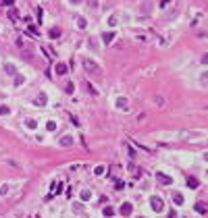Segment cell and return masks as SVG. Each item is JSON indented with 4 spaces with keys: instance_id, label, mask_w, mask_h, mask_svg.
<instances>
[{
    "instance_id": "1",
    "label": "cell",
    "mask_w": 208,
    "mask_h": 218,
    "mask_svg": "<svg viewBox=\"0 0 208 218\" xmlns=\"http://www.w3.org/2000/svg\"><path fill=\"white\" fill-rule=\"evenodd\" d=\"M83 67H85L88 73H94L96 77H102V71H100V67H98L94 60H83Z\"/></svg>"
},
{
    "instance_id": "2",
    "label": "cell",
    "mask_w": 208,
    "mask_h": 218,
    "mask_svg": "<svg viewBox=\"0 0 208 218\" xmlns=\"http://www.w3.org/2000/svg\"><path fill=\"white\" fill-rule=\"evenodd\" d=\"M150 206H152L154 212H162V210H164V202H162L158 195H152L150 197Z\"/></svg>"
},
{
    "instance_id": "3",
    "label": "cell",
    "mask_w": 208,
    "mask_h": 218,
    "mask_svg": "<svg viewBox=\"0 0 208 218\" xmlns=\"http://www.w3.org/2000/svg\"><path fill=\"white\" fill-rule=\"evenodd\" d=\"M119 212H121V216L123 218H129L133 214V206H131V202H123L121 208H119Z\"/></svg>"
},
{
    "instance_id": "4",
    "label": "cell",
    "mask_w": 208,
    "mask_h": 218,
    "mask_svg": "<svg viewBox=\"0 0 208 218\" xmlns=\"http://www.w3.org/2000/svg\"><path fill=\"white\" fill-rule=\"evenodd\" d=\"M67 71H69V67H67L65 62H56V65H54V73H56V75H67Z\"/></svg>"
},
{
    "instance_id": "5",
    "label": "cell",
    "mask_w": 208,
    "mask_h": 218,
    "mask_svg": "<svg viewBox=\"0 0 208 218\" xmlns=\"http://www.w3.org/2000/svg\"><path fill=\"white\" fill-rule=\"evenodd\" d=\"M156 179H158L162 185H171V183H173V179H171L169 174H164V172H158V174H156Z\"/></svg>"
},
{
    "instance_id": "6",
    "label": "cell",
    "mask_w": 208,
    "mask_h": 218,
    "mask_svg": "<svg viewBox=\"0 0 208 218\" xmlns=\"http://www.w3.org/2000/svg\"><path fill=\"white\" fill-rule=\"evenodd\" d=\"M34 104H35V106H46V104H48L46 93H40V96H38V98L34 100Z\"/></svg>"
},
{
    "instance_id": "7",
    "label": "cell",
    "mask_w": 208,
    "mask_h": 218,
    "mask_svg": "<svg viewBox=\"0 0 208 218\" xmlns=\"http://www.w3.org/2000/svg\"><path fill=\"white\" fill-rule=\"evenodd\" d=\"M102 40H104V44H108V42L115 40V33L113 31H106V33H102Z\"/></svg>"
},
{
    "instance_id": "8",
    "label": "cell",
    "mask_w": 208,
    "mask_h": 218,
    "mask_svg": "<svg viewBox=\"0 0 208 218\" xmlns=\"http://www.w3.org/2000/svg\"><path fill=\"white\" fill-rule=\"evenodd\" d=\"M196 212H198V214H206V204H204V202H198V204H196Z\"/></svg>"
},
{
    "instance_id": "9",
    "label": "cell",
    "mask_w": 208,
    "mask_h": 218,
    "mask_svg": "<svg viewBox=\"0 0 208 218\" xmlns=\"http://www.w3.org/2000/svg\"><path fill=\"white\" fill-rule=\"evenodd\" d=\"M198 185H200V181H198V179H194V177H189V179H187V187H192V189H196Z\"/></svg>"
},
{
    "instance_id": "10",
    "label": "cell",
    "mask_w": 208,
    "mask_h": 218,
    "mask_svg": "<svg viewBox=\"0 0 208 218\" xmlns=\"http://www.w3.org/2000/svg\"><path fill=\"white\" fill-rule=\"evenodd\" d=\"M25 127H27V129H35V127H38L35 118H25Z\"/></svg>"
},
{
    "instance_id": "11",
    "label": "cell",
    "mask_w": 208,
    "mask_h": 218,
    "mask_svg": "<svg viewBox=\"0 0 208 218\" xmlns=\"http://www.w3.org/2000/svg\"><path fill=\"white\" fill-rule=\"evenodd\" d=\"M173 202L177 204V206H181V204H183V195H181V193H173Z\"/></svg>"
},
{
    "instance_id": "12",
    "label": "cell",
    "mask_w": 208,
    "mask_h": 218,
    "mask_svg": "<svg viewBox=\"0 0 208 218\" xmlns=\"http://www.w3.org/2000/svg\"><path fill=\"white\" fill-rule=\"evenodd\" d=\"M71 143H73V137H63L60 139V146H63V148H69Z\"/></svg>"
},
{
    "instance_id": "13",
    "label": "cell",
    "mask_w": 208,
    "mask_h": 218,
    "mask_svg": "<svg viewBox=\"0 0 208 218\" xmlns=\"http://www.w3.org/2000/svg\"><path fill=\"white\" fill-rule=\"evenodd\" d=\"M117 106H119V108H127L129 102L125 100V98H119V100H117Z\"/></svg>"
},
{
    "instance_id": "14",
    "label": "cell",
    "mask_w": 208,
    "mask_h": 218,
    "mask_svg": "<svg viewBox=\"0 0 208 218\" xmlns=\"http://www.w3.org/2000/svg\"><path fill=\"white\" fill-rule=\"evenodd\" d=\"M90 197H92V193H90L88 189H83V191H81V202H88Z\"/></svg>"
},
{
    "instance_id": "15",
    "label": "cell",
    "mask_w": 208,
    "mask_h": 218,
    "mask_svg": "<svg viewBox=\"0 0 208 218\" xmlns=\"http://www.w3.org/2000/svg\"><path fill=\"white\" fill-rule=\"evenodd\" d=\"M4 71H6V73H11V75H17V71H15V67H13V65H9V62L4 65Z\"/></svg>"
},
{
    "instance_id": "16",
    "label": "cell",
    "mask_w": 208,
    "mask_h": 218,
    "mask_svg": "<svg viewBox=\"0 0 208 218\" xmlns=\"http://www.w3.org/2000/svg\"><path fill=\"white\" fill-rule=\"evenodd\" d=\"M102 214H104V216H113V214H115V210H113L110 206H106V208L102 210Z\"/></svg>"
},
{
    "instance_id": "17",
    "label": "cell",
    "mask_w": 208,
    "mask_h": 218,
    "mask_svg": "<svg viewBox=\"0 0 208 218\" xmlns=\"http://www.w3.org/2000/svg\"><path fill=\"white\" fill-rule=\"evenodd\" d=\"M9 112H11V108H9V106H0V116H6Z\"/></svg>"
},
{
    "instance_id": "18",
    "label": "cell",
    "mask_w": 208,
    "mask_h": 218,
    "mask_svg": "<svg viewBox=\"0 0 208 218\" xmlns=\"http://www.w3.org/2000/svg\"><path fill=\"white\" fill-rule=\"evenodd\" d=\"M77 25H79V29H85V25H88V21H85L83 17H79V19H77Z\"/></svg>"
},
{
    "instance_id": "19",
    "label": "cell",
    "mask_w": 208,
    "mask_h": 218,
    "mask_svg": "<svg viewBox=\"0 0 208 218\" xmlns=\"http://www.w3.org/2000/svg\"><path fill=\"white\" fill-rule=\"evenodd\" d=\"M88 4H90V9H92V11L98 9V0H88Z\"/></svg>"
},
{
    "instance_id": "20",
    "label": "cell",
    "mask_w": 208,
    "mask_h": 218,
    "mask_svg": "<svg viewBox=\"0 0 208 218\" xmlns=\"http://www.w3.org/2000/svg\"><path fill=\"white\" fill-rule=\"evenodd\" d=\"M46 129H48V131H54V129H56V123H54V121H48Z\"/></svg>"
},
{
    "instance_id": "21",
    "label": "cell",
    "mask_w": 208,
    "mask_h": 218,
    "mask_svg": "<svg viewBox=\"0 0 208 218\" xmlns=\"http://www.w3.org/2000/svg\"><path fill=\"white\" fill-rule=\"evenodd\" d=\"M117 21H119V19H117V15H113V17L108 19V25H110V27H115V25H117Z\"/></svg>"
},
{
    "instance_id": "22",
    "label": "cell",
    "mask_w": 208,
    "mask_h": 218,
    "mask_svg": "<svg viewBox=\"0 0 208 218\" xmlns=\"http://www.w3.org/2000/svg\"><path fill=\"white\" fill-rule=\"evenodd\" d=\"M73 210H75L77 214H81V212H83V206H81V204H73Z\"/></svg>"
},
{
    "instance_id": "23",
    "label": "cell",
    "mask_w": 208,
    "mask_h": 218,
    "mask_svg": "<svg viewBox=\"0 0 208 218\" xmlns=\"http://www.w3.org/2000/svg\"><path fill=\"white\" fill-rule=\"evenodd\" d=\"M50 37H58V35H60V31H58V29H50Z\"/></svg>"
},
{
    "instance_id": "24",
    "label": "cell",
    "mask_w": 208,
    "mask_h": 218,
    "mask_svg": "<svg viewBox=\"0 0 208 218\" xmlns=\"http://www.w3.org/2000/svg\"><path fill=\"white\" fill-rule=\"evenodd\" d=\"M15 77H17V79H15V85H21V83H23V75H15Z\"/></svg>"
},
{
    "instance_id": "25",
    "label": "cell",
    "mask_w": 208,
    "mask_h": 218,
    "mask_svg": "<svg viewBox=\"0 0 208 218\" xmlns=\"http://www.w3.org/2000/svg\"><path fill=\"white\" fill-rule=\"evenodd\" d=\"M94 172H96V174H102V172H104V166H96V171H94Z\"/></svg>"
},
{
    "instance_id": "26",
    "label": "cell",
    "mask_w": 208,
    "mask_h": 218,
    "mask_svg": "<svg viewBox=\"0 0 208 218\" xmlns=\"http://www.w3.org/2000/svg\"><path fill=\"white\" fill-rule=\"evenodd\" d=\"M81 0H71V4H79Z\"/></svg>"
}]
</instances>
